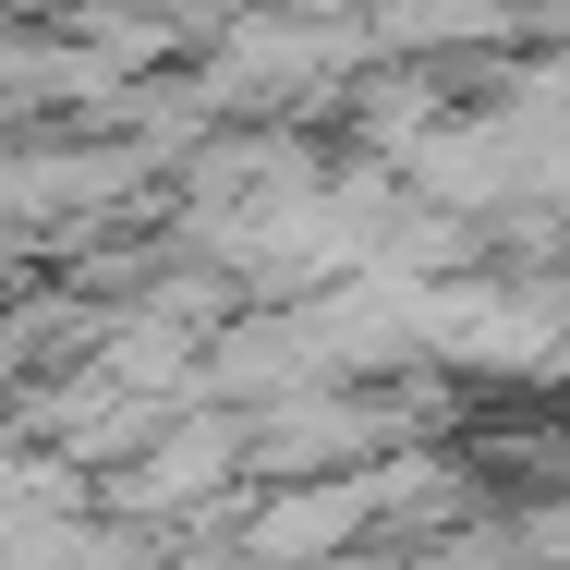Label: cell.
<instances>
[{
	"label": "cell",
	"mask_w": 570,
	"mask_h": 570,
	"mask_svg": "<svg viewBox=\"0 0 570 570\" xmlns=\"http://www.w3.org/2000/svg\"><path fill=\"white\" fill-rule=\"evenodd\" d=\"M364 510H376L364 485H316L304 510H267V522H255V559H316V547H341Z\"/></svg>",
	"instance_id": "cell-1"
}]
</instances>
